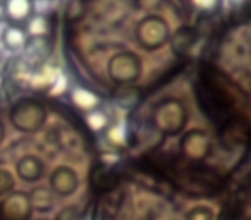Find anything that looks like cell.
Listing matches in <instances>:
<instances>
[{
  "instance_id": "obj_14",
  "label": "cell",
  "mask_w": 251,
  "mask_h": 220,
  "mask_svg": "<svg viewBox=\"0 0 251 220\" xmlns=\"http://www.w3.org/2000/svg\"><path fill=\"white\" fill-rule=\"evenodd\" d=\"M26 33H28L29 38H47L50 33V23L49 18L43 14H35L29 23L25 26Z\"/></svg>"
},
{
  "instance_id": "obj_22",
  "label": "cell",
  "mask_w": 251,
  "mask_h": 220,
  "mask_svg": "<svg viewBox=\"0 0 251 220\" xmlns=\"http://www.w3.org/2000/svg\"><path fill=\"white\" fill-rule=\"evenodd\" d=\"M2 5H4V2H0V7H2Z\"/></svg>"
},
{
  "instance_id": "obj_8",
  "label": "cell",
  "mask_w": 251,
  "mask_h": 220,
  "mask_svg": "<svg viewBox=\"0 0 251 220\" xmlns=\"http://www.w3.org/2000/svg\"><path fill=\"white\" fill-rule=\"evenodd\" d=\"M16 172H18V175L23 181L36 182L42 179L43 172H45V165L36 155H25L16 164Z\"/></svg>"
},
{
  "instance_id": "obj_6",
  "label": "cell",
  "mask_w": 251,
  "mask_h": 220,
  "mask_svg": "<svg viewBox=\"0 0 251 220\" xmlns=\"http://www.w3.org/2000/svg\"><path fill=\"white\" fill-rule=\"evenodd\" d=\"M77 186H79V177L74 169L67 165L57 167L50 175V188L57 196H71L73 193H76Z\"/></svg>"
},
{
  "instance_id": "obj_3",
  "label": "cell",
  "mask_w": 251,
  "mask_h": 220,
  "mask_svg": "<svg viewBox=\"0 0 251 220\" xmlns=\"http://www.w3.org/2000/svg\"><path fill=\"white\" fill-rule=\"evenodd\" d=\"M108 76L117 84H129L141 74V60L133 52H121L108 60Z\"/></svg>"
},
{
  "instance_id": "obj_21",
  "label": "cell",
  "mask_w": 251,
  "mask_h": 220,
  "mask_svg": "<svg viewBox=\"0 0 251 220\" xmlns=\"http://www.w3.org/2000/svg\"><path fill=\"white\" fill-rule=\"evenodd\" d=\"M5 136V129H4V124L0 122V143H2V140H4Z\"/></svg>"
},
{
  "instance_id": "obj_20",
  "label": "cell",
  "mask_w": 251,
  "mask_h": 220,
  "mask_svg": "<svg viewBox=\"0 0 251 220\" xmlns=\"http://www.w3.org/2000/svg\"><path fill=\"white\" fill-rule=\"evenodd\" d=\"M193 5H195L198 11L212 14V12H215L217 9L220 7V2H215V0H212V2H193Z\"/></svg>"
},
{
  "instance_id": "obj_12",
  "label": "cell",
  "mask_w": 251,
  "mask_h": 220,
  "mask_svg": "<svg viewBox=\"0 0 251 220\" xmlns=\"http://www.w3.org/2000/svg\"><path fill=\"white\" fill-rule=\"evenodd\" d=\"M195 40H196L195 29L188 28V26H182V28H179L177 31L171 36L172 50H174L176 53H179V55H181V53H186L189 49H191Z\"/></svg>"
},
{
  "instance_id": "obj_11",
  "label": "cell",
  "mask_w": 251,
  "mask_h": 220,
  "mask_svg": "<svg viewBox=\"0 0 251 220\" xmlns=\"http://www.w3.org/2000/svg\"><path fill=\"white\" fill-rule=\"evenodd\" d=\"M55 77H57L55 67L49 66V64H43V66L36 67V69L31 73L29 84H31L33 88H36V90H45V88L55 84V83H53V81H55Z\"/></svg>"
},
{
  "instance_id": "obj_24",
  "label": "cell",
  "mask_w": 251,
  "mask_h": 220,
  "mask_svg": "<svg viewBox=\"0 0 251 220\" xmlns=\"http://www.w3.org/2000/svg\"><path fill=\"white\" fill-rule=\"evenodd\" d=\"M43 220H45V219H43Z\"/></svg>"
},
{
  "instance_id": "obj_13",
  "label": "cell",
  "mask_w": 251,
  "mask_h": 220,
  "mask_svg": "<svg viewBox=\"0 0 251 220\" xmlns=\"http://www.w3.org/2000/svg\"><path fill=\"white\" fill-rule=\"evenodd\" d=\"M29 203L36 212H50L53 206V193L47 188H36L29 195Z\"/></svg>"
},
{
  "instance_id": "obj_5",
  "label": "cell",
  "mask_w": 251,
  "mask_h": 220,
  "mask_svg": "<svg viewBox=\"0 0 251 220\" xmlns=\"http://www.w3.org/2000/svg\"><path fill=\"white\" fill-rule=\"evenodd\" d=\"M31 212L29 195L26 193H12L2 201V215L5 220H29Z\"/></svg>"
},
{
  "instance_id": "obj_15",
  "label": "cell",
  "mask_w": 251,
  "mask_h": 220,
  "mask_svg": "<svg viewBox=\"0 0 251 220\" xmlns=\"http://www.w3.org/2000/svg\"><path fill=\"white\" fill-rule=\"evenodd\" d=\"M86 122L95 133H103V131H107L110 127V117H108V114L105 110L97 108L93 112L86 114Z\"/></svg>"
},
{
  "instance_id": "obj_10",
  "label": "cell",
  "mask_w": 251,
  "mask_h": 220,
  "mask_svg": "<svg viewBox=\"0 0 251 220\" xmlns=\"http://www.w3.org/2000/svg\"><path fill=\"white\" fill-rule=\"evenodd\" d=\"M71 101L74 103V107H77L83 112L90 114L97 108H100V98L90 90H84V88H74L71 91Z\"/></svg>"
},
{
  "instance_id": "obj_23",
  "label": "cell",
  "mask_w": 251,
  "mask_h": 220,
  "mask_svg": "<svg viewBox=\"0 0 251 220\" xmlns=\"http://www.w3.org/2000/svg\"><path fill=\"white\" fill-rule=\"evenodd\" d=\"M0 60H2V57H0Z\"/></svg>"
},
{
  "instance_id": "obj_4",
  "label": "cell",
  "mask_w": 251,
  "mask_h": 220,
  "mask_svg": "<svg viewBox=\"0 0 251 220\" xmlns=\"http://www.w3.org/2000/svg\"><path fill=\"white\" fill-rule=\"evenodd\" d=\"M2 12H4V19L9 23V26L25 28L29 19L35 16V4L29 0H7L2 5Z\"/></svg>"
},
{
  "instance_id": "obj_2",
  "label": "cell",
  "mask_w": 251,
  "mask_h": 220,
  "mask_svg": "<svg viewBox=\"0 0 251 220\" xmlns=\"http://www.w3.org/2000/svg\"><path fill=\"white\" fill-rule=\"evenodd\" d=\"M136 40L145 50L162 49L171 40V28L164 18L150 14L138 23Z\"/></svg>"
},
{
  "instance_id": "obj_18",
  "label": "cell",
  "mask_w": 251,
  "mask_h": 220,
  "mask_svg": "<svg viewBox=\"0 0 251 220\" xmlns=\"http://www.w3.org/2000/svg\"><path fill=\"white\" fill-rule=\"evenodd\" d=\"M12 188H14V177H12V174L9 171H5V169H0V196L11 193Z\"/></svg>"
},
{
  "instance_id": "obj_17",
  "label": "cell",
  "mask_w": 251,
  "mask_h": 220,
  "mask_svg": "<svg viewBox=\"0 0 251 220\" xmlns=\"http://www.w3.org/2000/svg\"><path fill=\"white\" fill-rule=\"evenodd\" d=\"M84 14H86V4H81V2H71V4H67L66 18L69 21H77Z\"/></svg>"
},
{
  "instance_id": "obj_7",
  "label": "cell",
  "mask_w": 251,
  "mask_h": 220,
  "mask_svg": "<svg viewBox=\"0 0 251 220\" xmlns=\"http://www.w3.org/2000/svg\"><path fill=\"white\" fill-rule=\"evenodd\" d=\"M50 53V40L47 38H28V43L25 47V62L28 67L43 66Z\"/></svg>"
},
{
  "instance_id": "obj_9",
  "label": "cell",
  "mask_w": 251,
  "mask_h": 220,
  "mask_svg": "<svg viewBox=\"0 0 251 220\" xmlns=\"http://www.w3.org/2000/svg\"><path fill=\"white\" fill-rule=\"evenodd\" d=\"M28 33L21 26H5L0 33V40H2V45L9 50V52H19V50H25L26 43H28Z\"/></svg>"
},
{
  "instance_id": "obj_19",
  "label": "cell",
  "mask_w": 251,
  "mask_h": 220,
  "mask_svg": "<svg viewBox=\"0 0 251 220\" xmlns=\"http://www.w3.org/2000/svg\"><path fill=\"white\" fill-rule=\"evenodd\" d=\"M55 220H84V217L77 206H66L57 213Z\"/></svg>"
},
{
  "instance_id": "obj_1",
  "label": "cell",
  "mask_w": 251,
  "mask_h": 220,
  "mask_svg": "<svg viewBox=\"0 0 251 220\" xmlns=\"http://www.w3.org/2000/svg\"><path fill=\"white\" fill-rule=\"evenodd\" d=\"M11 122L21 133H36L47 121V110L40 101L25 98L19 100L11 110Z\"/></svg>"
},
{
  "instance_id": "obj_16",
  "label": "cell",
  "mask_w": 251,
  "mask_h": 220,
  "mask_svg": "<svg viewBox=\"0 0 251 220\" xmlns=\"http://www.w3.org/2000/svg\"><path fill=\"white\" fill-rule=\"evenodd\" d=\"M215 213L208 206H195L186 213V220H213Z\"/></svg>"
}]
</instances>
